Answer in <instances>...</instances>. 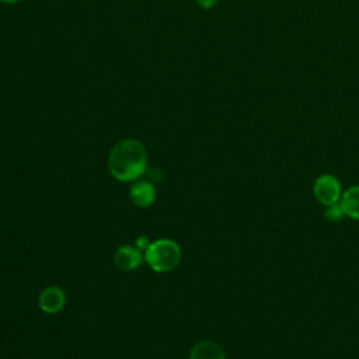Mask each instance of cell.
I'll use <instances>...</instances> for the list:
<instances>
[{"label": "cell", "mask_w": 359, "mask_h": 359, "mask_svg": "<svg viewBox=\"0 0 359 359\" xmlns=\"http://www.w3.org/2000/svg\"><path fill=\"white\" fill-rule=\"evenodd\" d=\"M108 170L118 181H135L147 170V153L136 139H123L109 151Z\"/></svg>", "instance_id": "obj_1"}, {"label": "cell", "mask_w": 359, "mask_h": 359, "mask_svg": "<svg viewBox=\"0 0 359 359\" xmlns=\"http://www.w3.org/2000/svg\"><path fill=\"white\" fill-rule=\"evenodd\" d=\"M144 259L153 271L168 272L180 264L181 248L171 238H158L149 244L144 251Z\"/></svg>", "instance_id": "obj_2"}, {"label": "cell", "mask_w": 359, "mask_h": 359, "mask_svg": "<svg viewBox=\"0 0 359 359\" xmlns=\"http://www.w3.org/2000/svg\"><path fill=\"white\" fill-rule=\"evenodd\" d=\"M313 194L314 198L324 206L337 203L342 195L341 184L337 177L331 174H321L313 184Z\"/></svg>", "instance_id": "obj_3"}, {"label": "cell", "mask_w": 359, "mask_h": 359, "mask_svg": "<svg viewBox=\"0 0 359 359\" xmlns=\"http://www.w3.org/2000/svg\"><path fill=\"white\" fill-rule=\"evenodd\" d=\"M65 303H66L65 292L57 286L45 287L38 297L39 309L48 314L59 313L65 307Z\"/></svg>", "instance_id": "obj_4"}, {"label": "cell", "mask_w": 359, "mask_h": 359, "mask_svg": "<svg viewBox=\"0 0 359 359\" xmlns=\"http://www.w3.org/2000/svg\"><path fill=\"white\" fill-rule=\"evenodd\" d=\"M129 198L133 205L139 208H147L156 199V188L150 181H136L129 189Z\"/></svg>", "instance_id": "obj_5"}, {"label": "cell", "mask_w": 359, "mask_h": 359, "mask_svg": "<svg viewBox=\"0 0 359 359\" xmlns=\"http://www.w3.org/2000/svg\"><path fill=\"white\" fill-rule=\"evenodd\" d=\"M142 251L133 245H121L114 254V262L122 271H133L142 264Z\"/></svg>", "instance_id": "obj_6"}, {"label": "cell", "mask_w": 359, "mask_h": 359, "mask_svg": "<svg viewBox=\"0 0 359 359\" xmlns=\"http://www.w3.org/2000/svg\"><path fill=\"white\" fill-rule=\"evenodd\" d=\"M189 359H226L223 348L213 341H201L189 352Z\"/></svg>", "instance_id": "obj_7"}, {"label": "cell", "mask_w": 359, "mask_h": 359, "mask_svg": "<svg viewBox=\"0 0 359 359\" xmlns=\"http://www.w3.org/2000/svg\"><path fill=\"white\" fill-rule=\"evenodd\" d=\"M339 205L345 216L353 220H359V185H352L345 192H342Z\"/></svg>", "instance_id": "obj_8"}, {"label": "cell", "mask_w": 359, "mask_h": 359, "mask_svg": "<svg viewBox=\"0 0 359 359\" xmlns=\"http://www.w3.org/2000/svg\"><path fill=\"white\" fill-rule=\"evenodd\" d=\"M323 215H324L325 220H328V222H331V223H338V222H341V220L344 219V216H345V213H344V210H342L339 202L324 206Z\"/></svg>", "instance_id": "obj_9"}, {"label": "cell", "mask_w": 359, "mask_h": 359, "mask_svg": "<svg viewBox=\"0 0 359 359\" xmlns=\"http://www.w3.org/2000/svg\"><path fill=\"white\" fill-rule=\"evenodd\" d=\"M195 3L203 10H210L219 3V0H195Z\"/></svg>", "instance_id": "obj_10"}, {"label": "cell", "mask_w": 359, "mask_h": 359, "mask_svg": "<svg viewBox=\"0 0 359 359\" xmlns=\"http://www.w3.org/2000/svg\"><path fill=\"white\" fill-rule=\"evenodd\" d=\"M150 243H151V241H149L147 237L142 236V237H137V240H136V247H137L140 251H146V248L149 247Z\"/></svg>", "instance_id": "obj_11"}, {"label": "cell", "mask_w": 359, "mask_h": 359, "mask_svg": "<svg viewBox=\"0 0 359 359\" xmlns=\"http://www.w3.org/2000/svg\"><path fill=\"white\" fill-rule=\"evenodd\" d=\"M161 177H163V174H161L157 168H151V170H149V178L151 180V182H153V181H160V180H161Z\"/></svg>", "instance_id": "obj_12"}, {"label": "cell", "mask_w": 359, "mask_h": 359, "mask_svg": "<svg viewBox=\"0 0 359 359\" xmlns=\"http://www.w3.org/2000/svg\"><path fill=\"white\" fill-rule=\"evenodd\" d=\"M18 1H21V0H0V3H3V4H15Z\"/></svg>", "instance_id": "obj_13"}]
</instances>
